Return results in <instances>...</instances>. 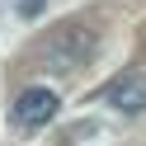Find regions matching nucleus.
Instances as JSON below:
<instances>
[{"instance_id": "nucleus-1", "label": "nucleus", "mask_w": 146, "mask_h": 146, "mask_svg": "<svg viewBox=\"0 0 146 146\" xmlns=\"http://www.w3.org/2000/svg\"><path fill=\"white\" fill-rule=\"evenodd\" d=\"M94 52H99V33L90 29V24H76V19L57 24V29L38 42V61L52 66V71H76V66H85Z\"/></svg>"}, {"instance_id": "nucleus-3", "label": "nucleus", "mask_w": 146, "mask_h": 146, "mask_svg": "<svg viewBox=\"0 0 146 146\" xmlns=\"http://www.w3.org/2000/svg\"><path fill=\"white\" fill-rule=\"evenodd\" d=\"M108 104L118 113H146V71H123L108 85Z\"/></svg>"}, {"instance_id": "nucleus-4", "label": "nucleus", "mask_w": 146, "mask_h": 146, "mask_svg": "<svg viewBox=\"0 0 146 146\" xmlns=\"http://www.w3.org/2000/svg\"><path fill=\"white\" fill-rule=\"evenodd\" d=\"M19 14H24V19H38V14H42V0H24Z\"/></svg>"}, {"instance_id": "nucleus-2", "label": "nucleus", "mask_w": 146, "mask_h": 146, "mask_svg": "<svg viewBox=\"0 0 146 146\" xmlns=\"http://www.w3.org/2000/svg\"><path fill=\"white\" fill-rule=\"evenodd\" d=\"M14 127H24V132H38V127H47L52 118H57V90H47V85H33V90H24L19 99H14Z\"/></svg>"}]
</instances>
